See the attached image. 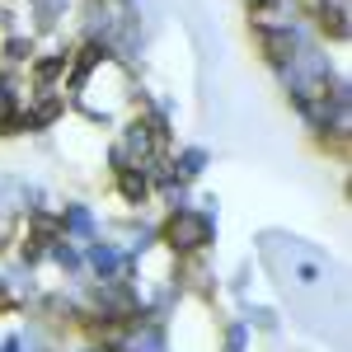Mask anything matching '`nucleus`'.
Listing matches in <instances>:
<instances>
[{
	"instance_id": "nucleus-1",
	"label": "nucleus",
	"mask_w": 352,
	"mask_h": 352,
	"mask_svg": "<svg viewBox=\"0 0 352 352\" xmlns=\"http://www.w3.org/2000/svg\"><path fill=\"white\" fill-rule=\"evenodd\" d=\"M164 235H169V244H179V249H192V244L207 240V226H202L197 217H179V221L164 226Z\"/></svg>"
}]
</instances>
